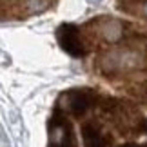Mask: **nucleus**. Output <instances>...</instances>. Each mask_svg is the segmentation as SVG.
I'll return each instance as SVG.
<instances>
[{
    "instance_id": "nucleus-1",
    "label": "nucleus",
    "mask_w": 147,
    "mask_h": 147,
    "mask_svg": "<svg viewBox=\"0 0 147 147\" xmlns=\"http://www.w3.org/2000/svg\"><path fill=\"white\" fill-rule=\"evenodd\" d=\"M100 69L105 75H120V73L140 71L147 67V49L140 46H127L107 51L98 60Z\"/></svg>"
},
{
    "instance_id": "nucleus-2",
    "label": "nucleus",
    "mask_w": 147,
    "mask_h": 147,
    "mask_svg": "<svg viewBox=\"0 0 147 147\" xmlns=\"http://www.w3.org/2000/svg\"><path fill=\"white\" fill-rule=\"evenodd\" d=\"M96 105V94L89 89H73L60 96L58 107L65 113H71L73 116H84L91 107Z\"/></svg>"
},
{
    "instance_id": "nucleus-3",
    "label": "nucleus",
    "mask_w": 147,
    "mask_h": 147,
    "mask_svg": "<svg viewBox=\"0 0 147 147\" xmlns=\"http://www.w3.org/2000/svg\"><path fill=\"white\" fill-rule=\"evenodd\" d=\"M49 147H78L75 129L60 109L55 111L49 122Z\"/></svg>"
},
{
    "instance_id": "nucleus-4",
    "label": "nucleus",
    "mask_w": 147,
    "mask_h": 147,
    "mask_svg": "<svg viewBox=\"0 0 147 147\" xmlns=\"http://www.w3.org/2000/svg\"><path fill=\"white\" fill-rule=\"evenodd\" d=\"M56 40H58L60 47L65 51L67 55L75 56V58H80V56L87 55V46L84 42L82 36V29L76 24H62L58 29H56Z\"/></svg>"
},
{
    "instance_id": "nucleus-5",
    "label": "nucleus",
    "mask_w": 147,
    "mask_h": 147,
    "mask_svg": "<svg viewBox=\"0 0 147 147\" xmlns=\"http://www.w3.org/2000/svg\"><path fill=\"white\" fill-rule=\"evenodd\" d=\"M84 147H111V136L96 122H86L82 125Z\"/></svg>"
},
{
    "instance_id": "nucleus-6",
    "label": "nucleus",
    "mask_w": 147,
    "mask_h": 147,
    "mask_svg": "<svg viewBox=\"0 0 147 147\" xmlns=\"http://www.w3.org/2000/svg\"><path fill=\"white\" fill-rule=\"evenodd\" d=\"M89 26L94 27L96 36L104 38L105 42H118L123 35V26L115 18H96L89 22Z\"/></svg>"
},
{
    "instance_id": "nucleus-7",
    "label": "nucleus",
    "mask_w": 147,
    "mask_h": 147,
    "mask_svg": "<svg viewBox=\"0 0 147 147\" xmlns=\"http://www.w3.org/2000/svg\"><path fill=\"white\" fill-rule=\"evenodd\" d=\"M138 5H140V9H142V15L147 16V0H138Z\"/></svg>"
},
{
    "instance_id": "nucleus-8",
    "label": "nucleus",
    "mask_w": 147,
    "mask_h": 147,
    "mask_svg": "<svg viewBox=\"0 0 147 147\" xmlns=\"http://www.w3.org/2000/svg\"><path fill=\"white\" fill-rule=\"evenodd\" d=\"M120 147H140V145H136V144H125V145H120Z\"/></svg>"
},
{
    "instance_id": "nucleus-9",
    "label": "nucleus",
    "mask_w": 147,
    "mask_h": 147,
    "mask_svg": "<svg viewBox=\"0 0 147 147\" xmlns=\"http://www.w3.org/2000/svg\"><path fill=\"white\" fill-rule=\"evenodd\" d=\"M87 2H91V4H100L102 0H87Z\"/></svg>"
}]
</instances>
